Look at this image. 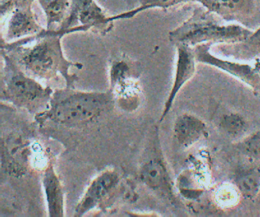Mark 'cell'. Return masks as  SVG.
<instances>
[{
	"label": "cell",
	"mask_w": 260,
	"mask_h": 217,
	"mask_svg": "<svg viewBox=\"0 0 260 217\" xmlns=\"http://www.w3.org/2000/svg\"><path fill=\"white\" fill-rule=\"evenodd\" d=\"M63 36L55 31L45 29L40 34L20 41L22 45L36 42L34 45L14 48H3L21 69L38 80L53 81L61 77L65 86L74 88L78 77L71 73L75 68L81 69L83 64L67 58L62 47Z\"/></svg>",
	"instance_id": "6da1fadb"
},
{
	"label": "cell",
	"mask_w": 260,
	"mask_h": 217,
	"mask_svg": "<svg viewBox=\"0 0 260 217\" xmlns=\"http://www.w3.org/2000/svg\"><path fill=\"white\" fill-rule=\"evenodd\" d=\"M115 103L113 92H85L66 87L54 91L49 107L36 115L39 124L52 122L68 127L92 123L110 110Z\"/></svg>",
	"instance_id": "7a4b0ae2"
},
{
	"label": "cell",
	"mask_w": 260,
	"mask_h": 217,
	"mask_svg": "<svg viewBox=\"0 0 260 217\" xmlns=\"http://www.w3.org/2000/svg\"><path fill=\"white\" fill-rule=\"evenodd\" d=\"M216 15L203 7L194 9L191 16L169 33L173 45L194 48L202 44H234L243 42L252 31L237 24L223 25Z\"/></svg>",
	"instance_id": "3957f363"
},
{
	"label": "cell",
	"mask_w": 260,
	"mask_h": 217,
	"mask_svg": "<svg viewBox=\"0 0 260 217\" xmlns=\"http://www.w3.org/2000/svg\"><path fill=\"white\" fill-rule=\"evenodd\" d=\"M4 68L1 99L36 115L49 107L54 91L27 74L7 53L2 51Z\"/></svg>",
	"instance_id": "277c9868"
},
{
	"label": "cell",
	"mask_w": 260,
	"mask_h": 217,
	"mask_svg": "<svg viewBox=\"0 0 260 217\" xmlns=\"http://www.w3.org/2000/svg\"><path fill=\"white\" fill-rule=\"evenodd\" d=\"M138 13L147 10H167L188 3L200 4L204 8L228 22H246L253 16L255 0H138Z\"/></svg>",
	"instance_id": "5b68a950"
},
{
	"label": "cell",
	"mask_w": 260,
	"mask_h": 217,
	"mask_svg": "<svg viewBox=\"0 0 260 217\" xmlns=\"http://www.w3.org/2000/svg\"><path fill=\"white\" fill-rule=\"evenodd\" d=\"M109 16L96 0H73L68 18L55 31L63 37L72 33L88 31L106 34L114 26L113 22L109 21Z\"/></svg>",
	"instance_id": "8992f818"
},
{
	"label": "cell",
	"mask_w": 260,
	"mask_h": 217,
	"mask_svg": "<svg viewBox=\"0 0 260 217\" xmlns=\"http://www.w3.org/2000/svg\"><path fill=\"white\" fill-rule=\"evenodd\" d=\"M212 44H202L194 47V55L198 63L217 68L247 85L254 93H260V57L252 63L221 58L211 51Z\"/></svg>",
	"instance_id": "52a82bcc"
},
{
	"label": "cell",
	"mask_w": 260,
	"mask_h": 217,
	"mask_svg": "<svg viewBox=\"0 0 260 217\" xmlns=\"http://www.w3.org/2000/svg\"><path fill=\"white\" fill-rule=\"evenodd\" d=\"M140 179L148 189L161 198L167 200L170 204H176L177 197L174 184L159 147L154 154L144 161L141 165Z\"/></svg>",
	"instance_id": "ba28073f"
},
{
	"label": "cell",
	"mask_w": 260,
	"mask_h": 217,
	"mask_svg": "<svg viewBox=\"0 0 260 217\" xmlns=\"http://www.w3.org/2000/svg\"><path fill=\"white\" fill-rule=\"evenodd\" d=\"M119 182L120 175L115 170H106L100 173L89 184L76 206L74 216H83L98 207L116 189Z\"/></svg>",
	"instance_id": "9c48e42d"
},
{
	"label": "cell",
	"mask_w": 260,
	"mask_h": 217,
	"mask_svg": "<svg viewBox=\"0 0 260 217\" xmlns=\"http://www.w3.org/2000/svg\"><path fill=\"white\" fill-rule=\"evenodd\" d=\"M177 58L173 85L168 97L164 103V107L161 114L159 122H162L170 113L173 103L182 88L196 74V60L194 49L186 45H176Z\"/></svg>",
	"instance_id": "30bf717a"
},
{
	"label": "cell",
	"mask_w": 260,
	"mask_h": 217,
	"mask_svg": "<svg viewBox=\"0 0 260 217\" xmlns=\"http://www.w3.org/2000/svg\"><path fill=\"white\" fill-rule=\"evenodd\" d=\"M44 30L33 12L32 7L16 9L10 14L2 42H13L32 37Z\"/></svg>",
	"instance_id": "8fae6325"
},
{
	"label": "cell",
	"mask_w": 260,
	"mask_h": 217,
	"mask_svg": "<svg viewBox=\"0 0 260 217\" xmlns=\"http://www.w3.org/2000/svg\"><path fill=\"white\" fill-rule=\"evenodd\" d=\"M173 135L177 143L188 149L209 136L208 127L205 121L191 114L179 115L173 125Z\"/></svg>",
	"instance_id": "7c38bea8"
},
{
	"label": "cell",
	"mask_w": 260,
	"mask_h": 217,
	"mask_svg": "<svg viewBox=\"0 0 260 217\" xmlns=\"http://www.w3.org/2000/svg\"><path fill=\"white\" fill-rule=\"evenodd\" d=\"M42 185L48 215L50 217L64 216V193L61 182L53 164H48L45 168Z\"/></svg>",
	"instance_id": "4fadbf2b"
},
{
	"label": "cell",
	"mask_w": 260,
	"mask_h": 217,
	"mask_svg": "<svg viewBox=\"0 0 260 217\" xmlns=\"http://www.w3.org/2000/svg\"><path fill=\"white\" fill-rule=\"evenodd\" d=\"M247 161L234 173L233 183L243 198L254 200L260 193V163Z\"/></svg>",
	"instance_id": "5bb4252c"
},
{
	"label": "cell",
	"mask_w": 260,
	"mask_h": 217,
	"mask_svg": "<svg viewBox=\"0 0 260 217\" xmlns=\"http://www.w3.org/2000/svg\"><path fill=\"white\" fill-rule=\"evenodd\" d=\"M217 51L226 58L240 61H252L260 57V28L252 31L243 42L220 44Z\"/></svg>",
	"instance_id": "9a60e30c"
},
{
	"label": "cell",
	"mask_w": 260,
	"mask_h": 217,
	"mask_svg": "<svg viewBox=\"0 0 260 217\" xmlns=\"http://www.w3.org/2000/svg\"><path fill=\"white\" fill-rule=\"evenodd\" d=\"M46 18L48 31H55L63 23L70 11L72 3L71 0H38Z\"/></svg>",
	"instance_id": "2e32d148"
},
{
	"label": "cell",
	"mask_w": 260,
	"mask_h": 217,
	"mask_svg": "<svg viewBox=\"0 0 260 217\" xmlns=\"http://www.w3.org/2000/svg\"><path fill=\"white\" fill-rule=\"evenodd\" d=\"M236 149L247 160L260 163V129L239 141Z\"/></svg>",
	"instance_id": "e0dca14e"
},
{
	"label": "cell",
	"mask_w": 260,
	"mask_h": 217,
	"mask_svg": "<svg viewBox=\"0 0 260 217\" xmlns=\"http://www.w3.org/2000/svg\"><path fill=\"white\" fill-rule=\"evenodd\" d=\"M247 123L242 115L237 113H228L220 120V127L223 131L232 137L239 136L246 130Z\"/></svg>",
	"instance_id": "ac0fdd59"
},
{
	"label": "cell",
	"mask_w": 260,
	"mask_h": 217,
	"mask_svg": "<svg viewBox=\"0 0 260 217\" xmlns=\"http://www.w3.org/2000/svg\"><path fill=\"white\" fill-rule=\"evenodd\" d=\"M35 0H0L1 17L10 15L18 8L32 7Z\"/></svg>",
	"instance_id": "d6986e66"
},
{
	"label": "cell",
	"mask_w": 260,
	"mask_h": 217,
	"mask_svg": "<svg viewBox=\"0 0 260 217\" xmlns=\"http://www.w3.org/2000/svg\"><path fill=\"white\" fill-rule=\"evenodd\" d=\"M129 1H130V0H129Z\"/></svg>",
	"instance_id": "ffe728a7"
}]
</instances>
